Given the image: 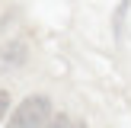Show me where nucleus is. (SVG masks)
<instances>
[{"mask_svg": "<svg viewBox=\"0 0 131 128\" xmlns=\"http://www.w3.org/2000/svg\"><path fill=\"white\" fill-rule=\"evenodd\" d=\"M48 119H51V99L48 96H29L16 106L6 128H45Z\"/></svg>", "mask_w": 131, "mask_h": 128, "instance_id": "f257e3e1", "label": "nucleus"}, {"mask_svg": "<svg viewBox=\"0 0 131 128\" xmlns=\"http://www.w3.org/2000/svg\"><path fill=\"white\" fill-rule=\"evenodd\" d=\"M45 128H70V119H67V115H54V119H48Z\"/></svg>", "mask_w": 131, "mask_h": 128, "instance_id": "f03ea898", "label": "nucleus"}, {"mask_svg": "<svg viewBox=\"0 0 131 128\" xmlns=\"http://www.w3.org/2000/svg\"><path fill=\"white\" fill-rule=\"evenodd\" d=\"M6 109H10V93H3V90H0V119L6 115Z\"/></svg>", "mask_w": 131, "mask_h": 128, "instance_id": "7ed1b4c3", "label": "nucleus"}, {"mask_svg": "<svg viewBox=\"0 0 131 128\" xmlns=\"http://www.w3.org/2000/svg\"><path fill=\"white\" fill-rule=\"evenodd\" d=\"M70 128H86V125H83V122H77V125H70Z\"/></svg>", "mask_w": 131, "mask_h": 128, "instance_id": "20e7f679", "label": "nucleus"}]
</instances>
